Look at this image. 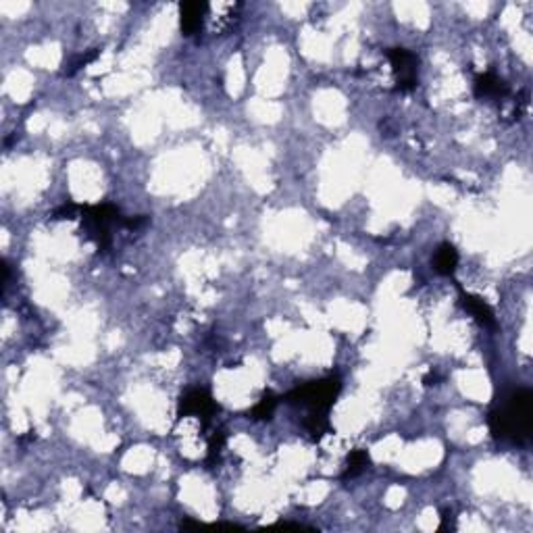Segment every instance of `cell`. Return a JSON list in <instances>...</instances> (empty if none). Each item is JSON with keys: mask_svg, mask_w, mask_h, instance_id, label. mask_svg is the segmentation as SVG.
<instances>
[{"mask_svg": "<svg viewBox=\"0 0 533 533\" xmlns=\"http://www.w3.org/2000/svg\"><path fill=\"white\" fill-rule=\"evenodd\" d=\"M533 396L527 387L513 389L507 400L490 412V431L496 440L523 444L532 438Z\"/></svg>", "mask_w": 533, "mask_h": 533, "instance_id": "1", "label": "cell"}, {"mask_svg": "<svg viewBox=\"0 0 533 533\" xmlns=\"http://www.w3.org/2000/svg\"><path fill=\"white\" fill-rule=\"evenodd\" d=\"M342 389L340 377H325L319 381H309L304 385L294 387L288 394L290 404H300L307 406L311 412H330V408L336 404L338 396Z\"/></svg>", "mask_w": 533, "mask_h": 533, "instance_id": "2", "label": "cell"}, {"mask_svg": "<svg viewBox=\"0 0 533 533\" xmlns=\"http://www.w3.org/2000/svg\"><path fill=\"white\" fill-rule=\"evenodd\" d=\"M84 213V223H82V229L86 231V235L96 242L98 248H107L111 244V223H121V215H119V208L113 206V204H100V206H86L82 208Z\"/></svg>", "mask_w": 533, "mask_h": 533, "instance_id": "3", "label": "cell"}, {"mask_svg": "<svg viewBox=\"0 0 533 533\" xmlns=\"http://www.w3.org/2000/svg\"><path fill=\"white\" fill-rule=\"evenodd\" d=\"M387 59L394 67L396 73V90L398 92H410L417 86V65L419 59L406 50V48H389L387 50Z\"/></svg>", "mask_w": 533, "mask_h": 533, "instance_id": "4", "label": "cell"}, {"mask_svg": "<svg viewBox=\"0 0 533 533\" xmlns=\"http://www.w3.org/2000/svg\"><path fill=\"white\" fill-rule=\"evenodd\" d=\"M219 406L215 404V400L210 398V394L206 389H190L185 396H181L178 406L179 417H200L202 421H208L210 415L217 410Z\"/></svg>", "mask_w": 533, "mask_h": 533, "instance_id": "5", "label": "cell"}, {"mask_svg": "<svg viewBox=\"0 0 533 533\" xmlns=\"http://www.w3.org/2000/svg\"><path fill=\"white\" fill-rule=\"evenodd\" d=\"M208 10V4L204 2H181L179 4V25H181V31L185 36H192L196 33L200 27H202V19H204V13Z\"/></svg>", "mask_w": 533, "mask_h": 533, "instance_id": "6", "label": "cell"}, {"mask_svg": "<svg viewBox=\"0 0 533 533\" xmlns=\"http://www.w3.org/2000/svg\"><path fill=\"white\" fill-rule=\"evenodd\" d=\"M461 300H463V307L475 317V321L484 327H496V315L492 311V307L488 302H484L479 296H473V294H467L461 286Z\"/></svg>", "mask_w": 533, "mask_h": 533, "instance_id": "7", "label": "cell"}, {"mask_svg": "<svg viewBox=\"0 0 533 533\" xmlns=\"http://www.w3.org/2000/svg\"><path fill=\"white\" fill-rule=\"evenodd\" d=\"M509 94V86L492 71L479 73L475 77V96L477 98H504Z\"/></svg>", "mask_w": 533, "mask_h": 533, "instance_id": "8", "label": "cell"}, {"mask_svg": "<svg viewBox=\"0 0 533 533\" xmlns=\"http://www.w3.org/2000/svg\"><path fill=\"white\" fill-rule=\"evenodd\" d=\"M458 267V252L452 244L444 242L438 246L435 254H433V269L440 273V275H446L450 277Z\"/></svg>", "mask_w": 533, "mask_h": 533, "instance_id": "9", "label": "cell"}, {"mask_svg": "<svg viewBox=\"0 0 533 533\" xmlns=\"http://www.w3.org/2000/svg\"><path fill=\"white\" fill-rule=\"evenodd\" d=\"M304 427L311 433V440L319 442L330 431V417L325 412H309V417L304 421Z\"/></svg>", "mask_w": 533, "mask_h": 533, "instance_id": "10", "label": "cell"}, {"mask_svg": "<svg viewBox=\"0 0 533 533\" xmlns=\"http://www.w3.org/2000/svg\"><path fill=\"white\" fill-rule=\"evenodd\" d=\"M369 465V452L366 450H353L348 454V461H346V471L342 475V479H353L356 475H360Z\"/></svg>", "mask_w": 533, "mask_h": 533, "instance_id": "11", "label": "cell"}, {"mask_svg": "<svg viewBox=\"0 0 533 533\" xmlns=\"http://www.w3.org/2000/svg\"><path fill=\"white\" fill-rule=\"evenodd\" d=\"M275 408H277V398L271 394V392H267L256 404H254V408L250 410V417L254 419V421H263V419H271L273 417V412H275Z\"/></svg>", "mask_w": 533, "mask_h": 533, "instance_id": "12", "label": "cell"}, {"mask_svg": "<svg viewBox=\"0 0 533 533\" xmlns=\"http://www.w3.org/2000/svg\"><path fill=\"white\" fill-rule=\"evenodd\" d=\"M225 444V433L223 431H215V435L208 440V456H206V463H215V458H219V452Z\"/></svg>", "mask_w": 533, "mask_h": 533, "instance_id": "13", "label": "cell"}, {"mask_svg": "<svg viewBox=\"0 0 533 533\" xmlns=\"http://www.w3.org/2000/svg\"><path fill=\"white\" fill-rule=\"evenodd\" d=\"M98 54H100V48H92L90 52H86V54H82V56H77L69 67V71H67V75H73L77 69H82V67H86V65H90L92 61H96L98 59Z\"/></svg>", "mask_w": 533, "mask_h": 533, "instance_id": "14", "label": "cell"}, {"mask_svg": "<svg viewBox=\"0 0 533 533\" xmlns=\"http://www.w3.org/2000/svg\"><path fill=\"white\" fill-rule=\"evenodd\" d=\"M75 210L77 206L73 202H65L63 206H59L54 213H52V219H73L75 217Z\"/></svg>", "mask_w": 533, "mask_h": 533, "instance_id": "15", "label": "cell"}, {"mask_svg": "<svg viewBox=\"0 0 533 533\" xmlns=\"http://www.w3.org/2000/svg\"><path fill=\"white\" fill-rule=\"evenodd\" d=\"M146 221H148V217L140 215V217H134V219H123L121 223H123L125 227H130V229H138V227L146 225Z\"/></svg>", "mask_w": 533, "mask_h": 533, "instance_id": "16", "label": "cell"}, {"mask_svg": "<svg viewBox=\"0 0 533 533\" xmlns=\"http://www.w3.org/2000/svg\"><path fill=\"white\" fill-rule=\"evenodd\" d=\"M423 383H425V385H438V375H435L433 371H429V373L423 377Z\"/></svg>", "mask_w": 533, "mask_h": 533, "instance_id": "17", "label": "cell"}, {"mask_svg": "<svg viewBox=\"0 0 533 533\" xmlns=\"http://www.w3.org/2000/svg\"><path fill=\"white\" fill-rule=\"evenodd\" d=\"M190 527H198V523H196V521H190V519H183V521H181V530H190Z\"/></svg>", "mask_w": 533, "mask_h": 533, "instance_id": "18", "label": "cell"}]
</instances>
